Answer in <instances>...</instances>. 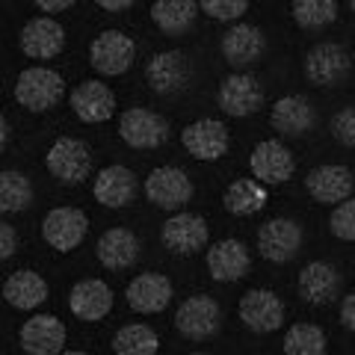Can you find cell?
<instances>
[{"mask_svg":"<svg viewBox=\"0 0 355 355\" xmlns=\"http://www.w3.org/2000/svg\"><path fill=\"white\" fill-rule=\"evenodd\" d=\"M266 202H270V190L258 178H237L222 193V205L231 216H254L266 207Z\"/></svg>","mask_w":355,"mask_h":355,"instance_id":"obj_29","label":"cell"},{"mask_svg":"<svg viewBox=\"0 0 355 355\" xmlns=\"http://www.w3.org/2000/svg\"><path fill=\"white\" fill-rule=\"evenodd\" d=\"M69 329L53 314H33L18 329V343L27 355H62Z\"/></svg>","mask_w":355,"mask_h":355,"instance_id":"obj_17","label":"cell"},{"mask_svg":"<svg viewBox=\"0 0 355 355\" xmlns=\"http://www.w3.org/2000/svg\"><path fill=\"white\" fill-rule=\"evenodd\" d=\"M51 287L44 275L36 270H15L3 282V302L12 305L15 311H36L48 302Z\"/></svg>","mask_w":355,"mask_h":355,"instance_id":"obj_27","label":"cell"},{"mask_svg":"<svg viewBox=\"0 0 355 355\" xmlns=\"http://www.w3.org/2000/svg\"><path fill=\"white\" fill-rule=\"evenodd\" d=\"M92 3L98 9H104V12H128L137 0H92Z\"/></svg>","mask_w":355,"mask_h":355,"instance_id":"obj_41","label":"cell"},{"mask_svg":"<svg viewBox=\"0 0 355 355\" xmlns=\"http://www.w3.org/2000/svg\"><path fill=\"white\" fill-rule=\"evenodd\" d=\"M284 355H326L329 338L317 323H293L282 340Z\"/></svg>","mask_w":355,"mask_h":355,"instance_id":"obj_32","label":"cell"},{"mask_svg":"<svg viewBox=\"0 0 355 355\" xmlns=\"http://www.w3.org/2000/svg\"><path fill=\"white\" fill-rule=\"evenodd\" d=\"M219 51L222 57H225L228 65H234V69H249L254 65L263 51H266V36L261 27L249 24V21H237V24H231L225 30V36L219 42Z\"/></svg>","mask_w":355,"mask_h":355,"instance_id":"obj_21","label":"cell"},{"mask_svg":"<svg viewBox=\"0 0 355 355\" xmlns=\"http://www.w3.org/2000/svg\"><path fill=\"white\" fill-rule=\"evenodd\" d=\"M15 101L30 113H48L65 95V80L48 65H30L15 77Z\"/></svg>","mask_w":355,"mask_h":355,"instance_id":"obj_1","label":"cell"},{"mask_svg":"<svg viewBox=\"0 0 355 355\" xmlns=\"http://www.w3.org/2000/svg\"><path fill=\"white\" fill-rule=\"evenodd\" d=\"M18 48L27 60H57L65 51V27L53 15H33L18 33Z\"/></svg>","mask_w":355,"mask_h":355,"instance_id":"obj_15","label":"cell"},{"mask_svg":"<svg viewBox=\"0 0 355 355\" xmlns=\"http://www.w3.org/2000/svg\"><path fill=\"white\" fill-rule=\"evenodd\" d=\"M249 172L266 187H279L296 175V157L282 139H261L249 154Z\"/></svg>","mask_w":355,"mask_h":355,"instance_id":"obj_14","label":"cell"},{"mask_svg":"<svg viewBox=\"0 0 355 355\" xmlns=\"http://www.w3.org/2000/svg\"><path fill=\"white\" fill-rule=\"evenodd\" d=\"M205 263H207V272L214 282H222V284H234L240 279L249 275V266H252V258H249V246L237 237H225V240H216L214 246H207V254H205Z\"/></svg>","mask_w":355,"mask_h":355,"instance_id":"obj_20","label":"cell"},{"mask_svg":"<svg viewBox=\"0 0 355 355\" xmlns=\"http://www.w3.org/2000/svg\"><path fill=\"white\" fill-rule=\"evenodd\" d=\"M340 323H343V329L355 335V293L343 296V302H340Z\"/></svg>","mask_w":355,"mask_h":355,"instance_id":"obj_39","label":"cell"},{"mask_svg":"<svg viewBox=\"0 0 355 355\" xmlns=\"http://www.w3.org/2000/svg\"><path fill=\"white\" fill-rule=\"evenodd\" d=\"M340 272L329 261H311L296 275V291L308 305H329L340 293Z\"/></svg>","mask_w":355,"mask_h":355,"instance_id":"obj_25","label":"cell"},{"mask_svg":"<svg viewBox=\"0 0 355 355\" xmlns=\"http://www.w3.org/2000/svg\"><path fill=\"white\" fill-rule=\"evenodd\" d=\"M160 240L163 246L181 254V258H190V254H198L202 249H207V240H210V228H207V219L198 216V214H187V210H178L169 219L163 222L160 228Z\"/></svg>","mask_w":355,"mask_h":355,"instance_id":"obj_13","label":"cell"},{"mask_svg":"<svg viewBox=\"0 0 355 355\" xmlns=\"http://www.w3.org/2000/svg\"><path fill=\"white\" fill-rule=\"evenodd\" d=\"M95 258L110 272L130 270L139 261V237L130 228H121V225L107 228L95 243Z\"/></svg>","mask_w":355,"mask_h":355,"instance_id":"obj_26","label":"cell"},{"mask_svg":"<svg viewBox=\"0 0 355 355\" xmlns=\"http://www.w3.org/2000/svg\"><path fill=\"white\" fill-rule=\"evenodd\" d=\"M142 190H146V198L154 207L169 210V214H178V210L184 205H190L196 196L190 175L184 169H178V166H157V169H151L146 184H142Z\"/></svg>","mask_w":355,"mask_h":355,"instance_id":"obj_4","label":"cell"},{"mask_svg":"<svg viewBox=\"0 0 355 355\" xmlns=\"http://www.w3.org/2000/svg\"><path fill=\"white\" fill-rule=\"evenodd\" d=\"M187 355H210V352H187Z\"/></svg>","mask_w":355,"mask_h":355,"instance_id":"obj_44","label":"cell"},{"mask_svg":"<svg viewBox=\"0 0 355 355\" xmlns=\"http://www.w3.org/2000/svg\"><path fill=\"white\" fill-rule=\"evenodd\" d=\"M175 296V284L163 272H139L125 287V302L137 314H160L169 308Z\"/></svg>","mask_w":355,"mask_h":355,"instance_id":"obj_19","label":"cell"},{"mask_svg":"<svg viewBox=\"0 0 355 355\" xmlns=\"http://www.w3.org/2000/svg\"><path fill=\"white\" fill-rule=\"evenodd\" d=\"M33 3H36V9L44 15H60L65 9H71L77 0H33Z\"/></svg>","mask_w":355,"mask_h":355,"instance_id":"obj_40","label":"cell"},{"mask_svg":"<svg viewBox=\"0 0 355 355\" xmlns=\"http://www.w3.org/2000/svg\"><path fill=\"white\" fill-rule=\"evenodd\" d=\"M349 9H352V12H355V0H349Z\"/></svg>","mask_w":355,"mask_h":355,"instance_id":"obj_45","label":"cell"},{"mask_svg":"<svg viewBox=\"0 0 355 355\" xmlns=\"http://www.w3.org/2000/svg\"><path fill=\"white\" fill-rule=\"evenodd\" d=\"M62 355H89V352H83V349H65Z\"/></svg>","mask_w":355,"mask_h":355,"instance_id":"obj_43","label":"cell"},{"mask_svg":"<svg viewBox=\"0 0 355 355\" xmlns=\"http://www.w3.org/2000/svg\"><path fill=\"white\" fill-rule=\"evenodd\" d=\"M116 305L113 287L101 279H80L69 291V311L83 323H98Z\"/></svg>","mask_w":355,"mask_h":355,"instance_id":"obj_24","label":"cell"},{"mask_svg":"<svg viewBox=\"0 0 355 355\" xmlns=\"http://www.w3.org/2000/svg\"><path fill=\"white\" fill-rule=\"evenodd\" d=\"M18 252V231L9 222H0V261H9Z\"/></svg>","mask_w":355,"mask_h":355,"instance_id":"obj_38","label":"cell"},{"mask_svg":"<svg viewBox=\"0 0 355 355\" xmlns=\"http://www.w3.org/2000/svg\"><path fill=\"white\" fill-rule=\"evenodd\" d=\"M190 80V60L181 51H157L146 62V83L154 95H175Z\"/></svg>","mask_w":355,"mask_h":355,"instance_id":"obj_22","label":"cell"},{"mask_svg":"<svg viewBox=\"0 0 355 355\" xmlns=\"http://www.w3.org/2000/svg\"><path fill=\"white\" fill-rule=\"evenodd\" d=\"M44 169L51 178H57L60 184L74 187L83 184L92 175V151L83 139L77 137H60L51 142L48 154H44Z\"/></svg>","mask_w":355,"mask_h":355,"instance_id":"obj_3","label":"cell"},{"mask_svg":"<svg viewBox=\"0 0 355 355\" xmlns=\"http://www.w3.org/2000/svg\"><path fill=\"white\" fill-rule=\"evenodd\" d=\"M329 231L343 243H355V198H347L331 207Z\"/></svg>","mask_w":355,"mask_h":355,"instance_id":"obj_36","label":"cell"},{"mask_svg":"<svg viewBox=\"0 0 355 355\" xmlns=\"http://www.w3.org/2000/svg\"><path fill=\"white\" fill-rule=\"evenodd\" d=\"M198 6L210 21H228V24H237L249 12V0H198Z\"/></svg>","mask_w":355,"mask_h":355,"instance_id":"obj_35","label":"cell"},{"mask_svg":"<svg viewBox=\"0 0 355 355\" xmlns=\"http://www.w3.org/2000/svg\"><path fill=\"white\" fill-rule=\"evenodd\" d=\"M314 104L305 95H282L270 110V125L282 137H302L314 128Z\"/></svg>","mask_w":355,"mask_h":355,"instance_id":"obj_28","label":"cell"},{"mask_svg":"<svg viewBox=\"0 0 355 355\" xmlns=\"http://www.w3.org/2000/svg\"><path fill=\"white\" fill-rule=\"evenodd\" d=\"M216 104L231 119L254 116L263 107V89L258 83V77H252L249 71L225 74L216 89Z\"/></svg>","mask_w":355,"mask_h":355,"instance_id":"obj_12","label":"cell"},{"mask_svg":"<svg viewBox=\"0 0 355 355\" xmlns=\"http://www.w3.org/2000/svg\"><path fill=\"white\" fill-rule=\"evenodd\" d=\"M338 9H340L338 0H293L291 12H293L296 27L323 30L338 21Z\"/></svg>","mask_w":355,"mask_h":355,"instance_id":"obj_34","label":"cell"},{"mask_svg":"<svg viewBox=\"0 0 355 355\" xmlns=\"http://www.w3.org/2000/svg\"><path fill=\"white\" fill-rule=\"evenodd\" d=\"M137 190H139L137 175H133L128 166H121V163L104 166V169L95 175V181H92L95 202L101 207H110V210L128 207L133 198H137Z\"/></svg>","mask_w":355,"mask_h":355,"instance_id":"obj_23","label":"cell"},{"mask_svg":"<svg viewBox=\"0 0 355 355\" xmlns=\"http://www.w3.org/2000/svg\"><path fill=\"white\" fill-rule=\"evenodd\" d=\"M355 190V178L352 169L340 163H323V166H314L308 175H305V193L314 198L317 205H329L335 207L340 202L352 198Z\"/></svg>","mask_w":355,"mask_h":355,"instance_id":"obj_18","label":"cell"},{"mask_svg":"<svg viewBox=\"0 0 355 355\" xmlns=\"http://www.w3.org/2000/svg\"><path fill=\"white\" fill-rule=\"evenodd\" d=\"M137 62V42L125 30H101L89 44V65L101 77H121Z\"/></svg>","mask_w":355,"mask_h":355,"instance_id":"obj_2","label":"cell"},{"mask_svg":"<svg viewBox=\"0 0 355 355\" xmlns=\"http://www.w3.org/2000/svg\"><path fill=\"white\" fill-rule=\"evenodd\" d=\"M33 205V181L18 169L0 172V210L3 214H21Z\"/></svg>","mask_w":355,"mask_h":355,"instance_id":"obj_33","label":"cell"},{"mask_svg":"<svg viewBox=\"0 0 355 355\" xmlns=\"http://www.w3.org/2000/svg\"><path fill=\"white\" fill-rule=\"evenodd\" d=\"M160 338L146 323H128L113 335V355H157Z\"/></svg>","mask_w":355,"mask_h":355,"instance_id":"obj_31","label":"cell"},{"mask_svg":"<svg viewBox=\"0 0 355 355\" xmlns=\"http://www.w3.org/2000/svg\"><path fill=\"white\" fill-rule=\"evenodd\" d=\"M305 231L291 216H272L258 228V252L270 263H291L302 252Z\"/></svg>","mask_w":355,"mask_h":355,"instance_id":"obj_8","label":"cell"},{"mask_svg":"<svg viewBox=\"0 0 355 355\" xmlns=\"http://www.w3.org/2000/svg\"><path fill=\"white\" fill-rule=\"evenodd\" d=\"M86 234H89V216L80 207L60 205V207H51L42 219V240L60 254L80 249Z\"/></svg>","mask_w":355,"mask_h":355,"instance_id":"obj_6","label":"cell"},{"mask_svg":"<svg viewBox=\"0 0 355 355\" xmlns=\"http://www.w3.org/2000/svg\"><path fill=\"white\" fill-rule=\"evenodd\" d=\"M119 137L128 148L154 151L169 139V121L146 107H128L119 116Z\"/></svg>","mask_w":355,"mask_h":355,"instance_id":"obj_7","label":"cell"},{"mask_svg":"<svg viewBox=\"0 0 355 355\" xmlns=\"http://www.w3.org/2000/svg\"><path fill=\"white\" fill-rule=\"evenodd\" d=\"M181 146L193 160L216 163L231 148V133L219 119H196L181 130Z\"/></svg>","mask_w":355,"mask_h":355,"instance_id":"obj_11","label":"cell"},{"mask_svg":"<svg viewBox=\"0 0 355 355\" xmlns=\"http://www.w3.org/2000/svg\"><path fill=\"white\" fill-rule=\"evenodd\" d=\"M69 104H71V113L83 121V125H104L116 116V92L110 89V83L98 80H80L71 95H69Z\"/></svg>","mask_w":355,"mask_h":355,"instance_id":"obj_16","label":"cell"},{"mask_svg":"<svg viewBox=\"0 0 355 355\" xmlns=\"http://www.w3.org/2000/svg\"><path fill=\"white\" fill-rule=\"evenodd\" d=\"M9 146V119L0 116V148Z\"/></svg>","mask_w":355,"mask_h":355,"instance_id":"obj_42","label":"cell"},{"mask_svg":"<svg viewBox=\"0 0 355 355\" xmlns=\"http://www.w3.org/2000/svg\"><path fill=\"white\" fill-rule=\"evenodd\" d=\"M198 12H202L198 0H154L151 3V21L163 36H184L196 24Z\"/></svg>","mask_w":355,"mask_h":355,"instance_id":"obj_30","label":"cell"},{"mask_svg":"<svg viewBox=\"0 0 355 355\" xmlns=\"http://www.w3.org/2000/svg\"><path fill=\"white\" fill-rule=\"evenodd\" d=\"M222 326V305L210 293H196L187 296L178 305L175 314V329L178 335H184L187 340H207L214 338Z\"/></svg>","mask_w":355,"mask_h":355,"instance_id":"obj_9","label":"cell"},{"mask_svg":"<svg viewBox=\"0 0 355 355\" xmlns=\"http://www.w3.org/2000/svg\"><path fill=\"white\" fill-rule=\"evenodd\" d=\"M302 69H305L308 83L331 89V86H338L349 77L352 53L338 42H317V44L308 48L305 60H302Z\"/></svg>","mask_w":355,"mask_h":355,"instance_id":"obj_5","label":"cell"},{"mask_svg":"<svg viewBox=\"0 0 355 355\" xmlns=\"http://www.w3.org/2000/svg\"><path fill=\"white\" fill-rule=\"evenodd\" d=\"M329 130H331V137H335V142H340V146H347V148H355V104L338 110L329 121Z\"/></svg>","mask_w":355,"mask_h":355,"instance_id":"obj_37","label":"cell"},{"mask_svg":"<svg viewBox=\"0 0 355 355\" xmlns=\"http://www.w3.org/2000/svg\"><path fill=\"white\" fill-rule=\"evenodd\" d=\"M237 314L243 326L254 335H270V331H279L284 326V302L270 287H252L243 293L237 302Z\"/></svg>","mask_w":355,"mask_h":355,"instance_id":"obj_10","label":"cell"}]
</instances>
